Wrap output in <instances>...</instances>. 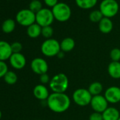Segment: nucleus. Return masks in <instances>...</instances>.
<instances>
[{
	"label": "nucleus",
	"mask_w": 120,
	"mask_h": 120,
	"mask_svg": "<svg viewBox=\"0 0 120 120\" xmlns=\"http://www.w3.org/2000/svg\"><path fill=\"white\" fill-rule=\"evenodd\" d=\"M2 111L0 110V119H2Z\"/></svg>",
	"instance_id": "nucleus-33"
},
{
	"label": "nucleus",
	"mask_w": 120,
	"mask_h": 120,
	"mask_svg": "<svg viewBox=\"0 0 120 120\" xmlns=\"http://www.w3.org/2000/svg\"><path fill=\"white\" fill-rule=\"evenodd\" d=\"M27 35L30 38H38L42 33V27L38 23H35L30 26L27 27Z\"/></svg>",
	"instance_id": "nucleus-19"
},
{
	"label": "nucleus",
	"mask_w": 120,
	"mask_h": 120,
	"mask_svg": "<svg viewBox=\"0 0 120 120\" xmlns=\"http://www.w3.org/2000/svg\"><path fill=\"white\" fill-rule=\"evenodd\" d=\"M40 50L42 54L47 57H53L57 56L61 52L60 42L54 38L45 40L41 45Z\"/></svg>",
	"instance_id": "nucleus-3"
},
{
	"label": "nucleus",
	"mask_w": 120,
	"mask_h": 120,
	"mask_svg": "<svg viewBox=\"0 0 120 120\" xmlns=\"http://www.w3.org/2000/svg\"><path fill=\"white\" fill-rule=\"evenodd\" d=\"M33 95L35 98L39 100H47L49 96V93L48 88L42 84H38L35 86L33 88Z\"/></svg>",
	"instance_id": "nucleus-13"
},
{
	"label": "nucleus",
	"mask_w": 120,
	"mask_h": 120,
	"mask_svg": "<svg viewBox=\"0 0 120 120\" xmlns=\"http://www.w3.org/2000/svg\"><path fill=\"white\" fill-rule=\"evenodd\" d=\"M75 41L71 38H66L60 42V48L61 51L66 53L72 51L75 47Z\"/></svg>",
	"instance_id": "nucleus-18"
},
{
	"label": "nucleus",
	"mask_w": 120,
	"mask_h": 120,
	"mask_svg": "<svg viewBox=\"0 0 120 120\" xmlns=\"http://www.w3.org/2000/svg\"><path fill=\"white\" fill-rule=\"evenodd\" d=\"M9 1H11V0H9Z\"/></svg>",
	"instance_id": "nucleus-37"
},
{
	"label": "nucleus",
	"mask_w": 120,
	"mask_h": 120,
	"mask_svg": "<svg viewBox=\"0 0 120 120\" xmlns=\"http://www.w3.org/2000/svg\"><path fill=\"white\" fill-rule=\"evenodd\" d=\"M118 120H120V117H119V119H118Z\"/></svg>",
	"instance_id": "nucleus-34"
},
{
	"label": "nucleus",
	"mask_w": 120,
	"mask_h": 120,
	"mask_svg": "<svg viewBox=\"0 0 120 120\" xmlns=\"http://www.w3.org/2000/svg\"><path fill=\"white\" fill-rule=\"evenodd\" d=\"M108 103L104 95H99L93 96L90 105L94 112L102 113L108 107Z\"/></svg>",
	"instance_id": "nucleus-10"
},
{
	"label": "nucleus",
	"mask_w": 120,
	"mask_h": 120,
	"mask_svg": "<svg viewBox=\"0 0 120 120\" xmlns=\"http://www.w3.org/2000/svg\"><path fill=\"white\" fill-rule=\"evenodd\" d=\"M98 27L100 31L102 33L108 34L113 29V23L110 19L103 17V19L99 22Z\"/></svg>",
	"instance_id": "nucleus-17"
},
{
	"label": "nucleus",
	"mask_w": 120,
	"mask_h": 120,
	"mask_svg": "<svg viewBox=\"0 0 120 120\" xmlns=\"http://www.w3.org/2000/svg\"><path fill=\"white\" fill-rule=\"evenodd\" d=\"M37 120H40V119H37Z\"/></svg>",
	"instance_id": "nucleus-35"
},
{
	"label": "nucleus",
	"mask_w": 120,
	"mask_h": 120,
	"mask_svg": "<svg viewBox=\"0 0 120 120\" xmlns=\"http://www.w3.org/2000/svg\"><path fill=\"white\" fill-rule=\"evenodd\" d=\"M75 2L79 8L83 9H90L96 5L98 0H75Z\"/></svg>",
	"instance_id": "nucleus-22"
},
{
	"label": "nucleus",
	"mask_w": 120,
	"mask_h": 120,
	"mask_svg": "<svg viewBox=\"0 0 120 120\" xmlns=\"http://www.w3.org/2000/svg\"><path fill=\"white\" fill-rule=\"evenodd\" d=\"M92 95L90 93L88 89L79 88L76 89L73 95L72 98L74 102L79 106L84 107L90 104L92 100Z\"/></svg>",
	"instance_id": "nucleus-7"
},
{
	"label": "nucleus",
	"mask_w": 120,
	"mask_h": 120,
	"mask_svg": "<svg viewBox=\"0 0 120 120\" xmlns=\"http://www.w3.org/2000/svg\"><path fill=\"white\" fill-rule=\"evenodd\" d=\"M4 81L9 85H14L18 81V76L13 71H8V72L4 76Z\"/></svg>",
	"instance_id": "nucleus-23"
},
{
	"label": "nucleus",
	"mask_w": 120,
	"mask_h": 120,
	"mask_svg": "<svg viewBox=\"0 0 120 120\" xmlns=\"http://www.w3.org/2000/svg\"><path fill=\"white\" fill-rule=\"evenodd\" d=\"M8 71V65L7 63L3 61H0V79L4 78Z\"/></svg>",
	"instance_id": "nucleus-28"
},
{
	"label": "nucleus",
	"mask_w": 120,
	"mask_h": 120,
	"mask_svg": "<svg viewBox=\"0 0 120 120\" xmlns=\"http://www.w3.org/2000/svg\"><path fill=\"white\" fill-rule=\"evenodd\" d=\"M89 120H103L102 113L94 112L89 116Z\"/></svg>",
	"instance_id": "nucleus-31"
},
{
	"label": "nucleus",
	"mask_w": 120,
	"mask_h": 120,
	"mask_svg": "<svg viewBox=\"0 0 120 120\" xmlns=\"http://www.w3.org/2000/svg\"><path fill=\"white\" fill-rule=\"evenodd\" d=\"M112 62H119L120 61V49L114 48L110 51L109 54Z\"/></svg>",
	"instance_id": "nucleus-27"
},
{
	"label": "nucleus",
	"mask_w": 120,
	"mask_h": 120,
	"mask_svg": "<svg viewBox=\"0 0 120 120\" xmlns=\"http://www.w3.org/2000/svg\"><path fill=\"white\" fill-rule=\"evenodd\" d=\"M119 9V6L116 0H102L100 4L99 10L104 17L111 19L115 16Z\"/></svg>",
	"instance_id": "nucleus-5"
},
{
	"label": "nucleus",
	"mask_w": 120,
	"mask_h": 120,
	"mask_svg": "<svg viewBox=\"0 0 120 120\" xmlns=\"http://www.w3.org/2000/svg\"></svg>",
	"instance_id": "nucleus-38"
},
{
	"label": "nucleus",
	"mask_w": 120,
	"mask_h": 120,
	"mask_svg": "<svg viewBox=\"0 0 120 120\" xmlns=\"http://www.w3.org/2000/svg\"><path fill=\"white\" fill-rule=\"evenodd\" d=\"M50 80H51V79H50L49 76L47 74V73L40 76V81L41 84H42V85L45 86V84L49 83Z\"/></svg>",
	"instance_id": "nucleus-30"
},
{
	"label": "nucleus",
	"mask_w": 120,
	"mask_h": 120,
	"mask_svg": "<svg viewBox=\"0 0 120 120\" xmlns=\"http://www.w3.org/2000/svg\"><path fill=\"white\" fill-rule=\"evenodd\" d=\"M46 102L48 108L55 113H63L71 105V99L65 93H52Z\"/></svg>",
	"instance_id": "nucleus-1"
},
{
	"label": "nucleus",
	"mask_w": 120,
	"mask_h": 120,
	"mask_svg": "<svg viewBox=\"0 0 120 120\" xmlns=\"http://www.w3.org/2000/svg\"><path fill=\"white\" fill-rule=\"evenodd\" d=\"M54 20V17L51 9L42 8L40 11L35 14V23L42 28L51 26Z\"/></svg>",
	"instance_id": "nucleus-8"
},
{
	"label": "nucleus",
	"mask_w": 120,
	"mask_h": 120,
	"mask_svg": "<svg viewBox=\"0 0 120 120\" xmlns=\"http://www.w3.org/2000/svg\"><path fill=\"white\" fill-rule=\"evenodd\" d=\"M16 22L25 27H28L35 23V14L29 9L20 10L16 15Z\"/></svg>",
	"instance_id": "nucleus-6"
},
{
	"label": "nucleus",
	"mask_w": 120,
	"mask_h": 120,
	"mask_svg": "<svg viewBox=\"0 0 120 120\" xmlns=\"http://www.w3.org/2000/svg\"><path fill=\"white\" fill-rule=\"evenodd\" d=\"M9 60L11 66L16 70L22 69L26 65V59L21 52L13 53Z\"/></svg>",
	"instance_id": "nucleus-12"
},
{
	"label": "nucleus",
	"mask_w": 120,
	"mask_h": 120,
	"mask_svg": "<svg viewBox=\"0 0 120 120\" xmlns=\"http://www.w3.org/2000/svg\"><path fill=\"white\" fill-rule=\"evenodd\" d=\"M42 9V4L39 0H33V1H31L30 3L29 4V9L33 12H34L35 14H37Z\"/></svg>",
	"instance_id": "nucleus-25"
},
{
	"label": "nucleus",
	"mask_w": 120,
	"mask_h": 120,
	"mask_svg": "<svg viewBox=\"0 0 120 120\" xmlns=\"http://www.w3.org/2000/svg\"><path fill=\"white\" fill-rule=\"evenodd\" d=\"M52 11L54 19L59 22H66L69 20L71 16V9L70 7L64 2H59L52 8Z\"/></svg>",
	"instance_id": "nucleus-4"
},
{
	"label": "nucleus",
	"mask_w": 120,
	"mask_h": 120,
	"mask_svg": "<svg viewBox=\"0 0 120 120\" xmlns=\"http://www.w3.org/2000/svg\"><path fill=\"white\" fill-rule=\"evenodd\" d=\"M102 114L103 120H118L120 117L119 111L114 107H108Z\"/></svg>",
	"instance_id": "nucleus-15"
},
{
	"label": "nucleus",
	"mask_w": 120,
	"mask_h": 120,
	"mask_svg": "<svg viewBox=\"0 0 120 120\" xmlns=\"http://www.w3.org/2000/svg\"><path fill=\"white\" fill-rule=\"evenodd\" d=\"M12 54L11 44L4 40H0V61L5 62L9 59Z\"/></svg>",
	"instance_id": "nucleus-14"
},
{
	"label": "nucleus",
	"mask_w": 120,
	"mask_h": 120,
	"mask_svg": "<svg viewBox=\"0 0 120 120\" xmlns=\"http://www.w3.org/2000/svg\"><path fill=\"white\" fill-rule=\"evenodd\" d=\"M88 90L90 92V93L92 95V96L99 95H101L103 90V86L101 83L98 81H95L90 84Z\"/></svg>",
	"instance_id": "nucleus-21"
},
{
	"label": "nucleus",
	"mask_w": 120,
	"mask_h": 120,
	"mask_svg": "<svg viewBox=\"0 0 120 120\" xmlns=\"http://www.w3.org/2000/svg\"><path fill=\"white\" fill-rule=\"evenodd\" d=\"M31 1H33V0H31Z\"/></svg>",
	"instance_id": "nucleus-36"
},
{
	"label": "nucleus",
	"mask_w": 120,
	"mask_h": 120,
	"mask_svg": "<svg viewBox=\"0 0 120 120\" xmlns=\"http://www.w3.org/2000/svg\"><path fill=\"white\" fill-rule=\"evenodd\" d=\"M107 71L109 76L114 79H120V62H112L109 64Z\"/></svg>",
	"instance_id": "nucleus-16"
},
{
	"label": "nucleus",
	"mask_w": 120,
	"mask_h": 120,
	"mask_svg": "<svg viewBox=\"0 0 120 120\" xmlns=\"http://www.w3.org/2000/svg\"><path fill=\"white\" fill-rule=\"evenodd\" d=\"M69 86V81L65 74L59 73L54 75L49 83L52 93H65Z\"/></svg>",
	"instance_id": "nucleus-2"
},
{
	"label": "nucleus",
	"mask_w": 120,
	"mask_h": 120,
	"mask_svg": "<svg viewBox=\"0 0 120 120\" xmlns=\"http://www.w3.org/2000/svg\"><path fill=\"white\" fill-rule=\"evenodd\" d=\"M44 2L47 7H52V8H53L54 6H56L59 3L58 0H44Z\"/></svg>",
	"instance_id": "nucleus-32"
},
{
	"label": "nucleus",
	"mask_w": 120,
	"mask_h": 120,
	"mask_svg": "<svg viewBox=\"0 0 120 120\" xmlns=\"http://www.w3.org/2000/svg\"><path fill=\"white\" fill-rule=\"evenodd\" d=\"M103 15L100 10H94L90 12L89 15V19L91 22L98 23L103 19Z\"/></svg>",
	"instance_id": "nucleus-24"
},
{
	"label": "nucleus",
	"mask_w": 120,
	"mask_h": 120,
	"mask_svg": "<svg viewBox=\"0 0 120 120\" xmlns=\"http://www.w3.org/2000/svg\"><path fill=\"white\" fill-rule=\"evenodd\" d=\"M105 98L109 103L116 104L120 102V88L112 86L105 91Z\"/></svg>",
	"instance_id": "nucleus-11"
},
{
	"label": "nucleus",
	"mask_w": 120,
	"mask_h": 120,
	"mask_svg": "<svg viewBox=\"0 0 120 120\" xmlns=\"http://www.w3.org/2000/svg\"><path fill=\"white\" fill-rule=\"evenodd\" d=\"M11 47L13 53H20L23 49L22 44L19 42H14L11 44Z\"/></svg>",
	"instance_id": "nucleus-29"
},
{
	"label": "nucleus",
	"mask_w": 120,
	"mask_h": 120,
	"mask_svg": "<svg viewBox=\"0 0 120 120\" xmlns=\"http://www.w3.org/2000/svg\"><path fill=\"white\" fill-rule=\"evenodd\" d=\"M30 68L35 74L40 76L47 73L49 66L45 59L41 57H36L32 60L30 63Z\"/></svg>",
	"instance_id": "nucleus-9"
},
{
	"label": "nucleus",
	"mask_w": 120,
	"mask_h": 120,
	"mask_svg": "<svg viewBox=\"0 0 120 120\" xmlns=\"http://www.w3.org/2000/svg\"><path fill=\"white\" fill-rule=\"evenodd\" d=\"M54 33V30L53 28L51 27V26H45V27H42V33L41 35L47 39H49L52 38V36L53 35Z\"/></svg>",
	"instance_id": "nucleus-26"
},
{
	"label": "nucleus",
	"mask_w": 120,
	"mask_h": 120,
	"mask_svg": "<svg viewBox=\"0 0 120 120\" xmlns=\"http://www.w3.org/2000/svg\"><path fill=\"white\" fill-rule=\"evenodd\" d=\"M16 28V21L12 19H6L2 24L1 29L2 30L6 33L9 34L12 33Z\"/></svg>",
	"instance_id": "nucleus-20"
}]
</instances>
